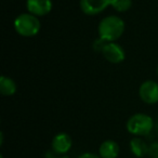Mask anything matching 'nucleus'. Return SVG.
I'll list each match as a JSON object with an SVG mask.
<instances>
[{
	"mask_svg": "<svg viewBox=\"0 0 158 158\" xmlns=\"http://www.w3.org/2000/svg\"><path fill=\"white\" fill-rule=\"evenodd\" d=\"M125 29V21L117 15L105 16L98 25L99 38L105 42H116L123 35Z\"/></svg>",
	"mask_w": 158,
	"mask_h": 158,
	"instance_id": "f257e3e1",
	"label": "nucleus"
},
{
	"mask_svg": "<svg viewBox=\"0 0 158 158\" xmlns=\"http://www.w3.org/2000/svg\"><path fill=\"white\" fill-rule=\"evenodd\" d=\"M14 31L18 33V35L25 38L35 37L39 34L41 29V23L39 18L33 15V14L25 12L18 15L13 23Z\"/></svg>",
	"mask_w": 158,
	"mask_h": 158,
	"instance_id": "f03ea898",
	"label": "nucleus"
},
{
	"mask_svg": "<svg viewBox=\"0 0 158 158\" xmlns=\"http://www.w3.org/2000/svg\"><path fill=\"white\" fill-rule=\"evenodd\" d=\"M154 119L144 113L133 114L126 123V129L134 136H146L154 129Z\"/></svg>",
	"mask_w": 158,
	"mask_h": 158,
	"instance_id": "7ed1b4c3",
	"label": "nucleus"
},
{
	"mask_svg": "<svg viewBox=\"0 0 158 158\" xmlns=\"http://www.w3.org/2000/svg\"><path fill=\"white\" fill-rule=\"evenodd\" d=\"M139 97L141 101L148 105L158 103V82L155 80H145L139 87Z\"/></svg>",
	"mask_w": 158,
	"mask_h": 158,
	"instance_id": "20e7f679",
	"label": "nucleus"
},
{
	"mask_svg": "<svg viewBox=\"0 0 158 158\" xmlns=\"http://www.w3.org/2000/svg\"><path fill=\"white\" fill-rule=\"evenodd\" d=\"M101 53L104 59L112 64L123 63L126 59L125 50L117 42H105Z\"/></svg>",
	"mask_w": 158,
	"mask_h": 158,
	"instance_id": "39448f33",
	"label": "nucleus"
},
{
	"mask_svg": "<svg viewBox=\"0 0 158 158\" xmlns=\"http://www.w3.org/2000/svg\"><path fill=\"white\" fill-rule=\"evenodd\" d=\"M110 1L112 0H79V7L86 15L93 16L102 13L110 6Z\"/></svg>",
	"mask_w": 158,
	"mask_h": 158,
	"instance_id": "423d86ee",
	"label": "nucleus"
},
{
	"mask_svg": "<svg viewBox=\"0 0 158 158\" xmlns=\"http://www.w3.org/2000/svg\"><path fill=\"white\" fill-rule=\"evenodd\" d=\"M52 0H26L27 12L40 18L46 16L52 11Z\"/></svg>",
	"mask_w": 158,
	"mask_h": 158,
	"instance_id": "0eeeda50",
	"label": "nucleus"
},
{
	"mask_svg": "<svg viewBox=\"0 0 158 158\" xmlns=\"http://www.w3.org/2000/svg\"><path fill=\"white\" fill-rule=\"evenodd\" d=\"M72 138L66 132H60V133L55 134L51 142L52 151L60 156H64L66 153H68L69 149L72 148Z\"/></svg>",
	"mask_w": 158,
	"mask_h": 158,
	"instance_id": "6e6552de",
	"label": "nucleus"
},
{
	"mask_svg": "<svg viewBox=\"0 0 158 158\" xmlns=\"http://www.w3.org/2000/svg\"><path fill=\"white\" fill-rule=\"evenodd\" d=\"M119 153L120 147L114 140H105L99 147V156L101 158H117Z\"/></svg>",
	"mask_w": 158,
	"mask_h": 158,
	"instance_id": "1a4fd4ad",
	"label": "nucleus"
},
{
	"mask_svg": "<svg viewBox=\"0 0 158 158\" xmlns=\"http://www.w3.org/2000/svg\"><path fill=\"white\" fill-rule=\"evenodd\" d=\"M130 149L132 154L138 158H143L148 155L149 145L140 136H134L130 141Z\"/></svg>",
	"mask_w": 158,
	"mask_h": 158,
	"instance_id": "9d476101",
	"label": "nucleus"
},
{
	"mask_svg": "<svg viewBox=\"0 0 158 158\" xmlns=\"http://www.w3.org/2000/svg\"><path fill=\"white\" fill-rule=\"evenodd\" d=\"M18 85L11 77L2 75L0 77V91L3 97H12L16 93Z\"/></svg>",
	"mask_w": 158,
	"mask_h": 158,
	"instance_id": "9b49d317",
	"label": "nucleus"
},
{
	"mask_svg": "<svg viewBox=\"0 0 158 158\" xmlns=\"http://www.w3.org/2000/svg\"><path fill=\"white\" fill-rule=\"evenodd\" d=\"M110 6H112L115 11L123 13V12H127L131 9L132 0H112Z\"/></svg>",
	"mask_w": 158,
	"mask_h": 158,
	"instance_id": "f8f14e48",
	"label": "nucleus"
},
{
	"mask_svg": "<svg viewBox=\"0 0 158 158\" xmlns=\"http://www.w3.org/2000/svg\"><path fill=\"white\" fill-rule=\"evenodd\" d=\"M78 158H101V157H100L99 155H97V154H93V153H84L79 156Z\"/></svg>",
	"mask_w": 158,
	"mask_h": 158,
	"instance_id": "ddd939ff",
	"label": "nucleus"
},
{
	"mask_svg": "<svg viewBox=\"0 0 158 158\" xmlns=\"http://www.w3.org/2000/svg\"><path fill=\"white\" fill-rule=\"evenodd\" d=\"M55 158H69L67 156H59V157H55Z\"/></svg>",
	"mask_w": 158,
	"mask_h": 158,
	"instance_id": "4468645a",
	"label": "nucleus"
},
{
	"mask_svg": "<svg viewBox=\"0 0 158 158\" xmlns=\"http://www.w3.org/2000/svg\"><path fill=\"white\" fill-rule=\"evenodd\" d=\"M156 74H157V76H158V66H157V68H156Z\"/></svg>",
	"mask_w": 158,
	"mask_h": 158,
	"instance_id": "2eb2a0df",
	"label": "nucleus"
},
{
	"mask_svg": "<svg viewBox=\"0 0 158 158\" xmlns=\"http://www.w3.org/2000/svg\"><path fill=\"white\" fill-rule=\"evenodd\" d=\"M152 158H158V156H155V157H152Z\"/></svg>",
	"mask_w": 158,
	"mask_h": 158,
	"instance_id": "dca6fc26",
	"label": "nucleus"
},
{
	"mask_svg": "<svg viewBox=\"0 0 158 158\" xmlns=\"http://www.w3.org/2000/svg\"><path fill=\"white\" fill-rule=\"evenodd\" d=\"M0 158H3V156H2V155H1V156H0Z\"/></svg>",
	"mask_w": 158,
	"mask_h": 158,
	"instance_id": "f3484780",
	"label": "nucleus"
}]
</instances>
